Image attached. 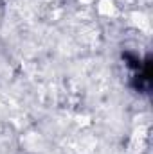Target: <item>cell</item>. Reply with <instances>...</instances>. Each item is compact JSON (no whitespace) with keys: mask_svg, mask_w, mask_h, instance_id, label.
<instances>
[{"mask_svg":"<svg viewBox=\"0 0 153 154\" xmlns=\"http://www.w3.org/2000/svg\"><path fill=\"white\" fill-rule=\"evenodd\" d=\"M99 13L105 14V16H110V14H115V5L112 0H99V5H97Z\"/></svg>","mask_w":153,"mask_h":154,"instance_id":"1","label":"cell"}]
</instances>
